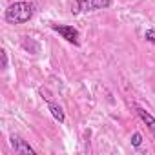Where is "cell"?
Instances as JSON below:
<instances>
[{"instance_id": "3957f363", "label": "cell", "mask_w": 155, "mask_h": 155, "mask_svg": "<svg viewBox=\"0 0 155 155\" xmlns=\"http://www.w3.org/2000/svg\"><path fill=\"white\" fill-rule=\"evenodd\" d=\"M51 29L53 31H57L62 38H66L68 42H71V44H75V46H79L81 44V33H79V29H75L73 26H66V24H51Z\"/></svg>"}, {"instance_id": "7a4b0ae2", "label": "cell", "mask_w": 155, "mask_h": 155, "mask_svg": "<svg viewBox=\"0 0 155 155\" xmlns=\"http://www.w3.org/2000/svg\"><path fill=\"white\" fill-rule=\"evenodd\" d=\"M111 6V0H75V13L79 11H97V9H106Z\"/></svg>"}, {"instance_id": "277c9868", "label": "cell", "mask_w": 155, "mask_h": 155, "mask_svg": "<svg viewBox=\"0 0 155 155\" xmlns=\"http://www.w3.org/2000/svg\"><path fill=\"white\" fill-rule=\"evenodd\" d=\"M9 144H11V148L15 150V153H18V155H35V150H33L22 137H18V135H11Z\"/></svg>"}, {"instance_id": "ba28073f", "label": "cell", "mask_w": 155, "mask_h": 155, "mask_svg": "<svg viewBox=\"0 0 155 155\" xmlns=\"http://www.w3.org/2000/svg\"><path fill=\"white\" fill-rule=\"evenodd\" d=\"M140 142H142L140 133H133V137H131V144H133L135 148H139V146H140Z\"/></svg>"}, {"instance_id": "8992f818", "label": "cell", "mask_w": 155, "mask_h": 155, "mask_svg": "<svg viewBox=\"0 0 155 155\" xmlns=\"http://www.w3.org/2000/svg\"><path fill=\"white\" fill-rule=\"evenodd\" d=\"M48 106H49L51 115H53L58 122H64V120H66V115H64V111H62V108H60V106H57L55 102H48Z\"/></svg>"}, {"instance_id": "9c48e42d", "label": "cell", "mask_w": 155, "mask_h": 155, "mask_svg": "<svg viewBox=\"0 0 155 155\" xmlns=\"http://www.w3.org/2000/svg\"><path fill=\"white\" fill-rule=\"evenodd\" d=\"M0 53H2V68H8V53H6V49H2Z\"/></svg>"}, {"instance_id": "6da1fadb", "label": "cell", "mask_w": 155, "mask_h": 155, "mask_svg": "<svg viewBox=\"0 0 155 155\" xmlns=\"http://www.w3.org/2000/svg\"><path fill=\"white\" fill-rule=\"evenodd\" d=\"M35 13V6L31 2H28V0H18V2L11 4L8 9H6V20L9 24H24L28 20H31Z\"/></svg>"}, {"instance_id": "52a82bcc", "label": "cell", "mask_w": 155, "mask_h": 155, "mask_svg": "<svg viewBox=\"0 0 155 155\" xmlns=\"http://www.w3.org/2000/svg\"><path fill=\"white\" fill-rule=\"evenodd\" d=\"M144 38H146L148 42L155 44V31H153V29H146V33H144Z\"/></svg>"}, {"instance_id": "5b68a950", "label": "cell", "mask_w": 155, "mask_h": 155, "mask_svg": "<svg viewBox=\"0 0 155 155\" xmlns=\"http://www.w3.org/2000/svg\"><path fill=\"white\" fill-rule=\"evenodd\" d=\"M137 113H139V117L146 122V126H148V130L151 131V135L155 137V119H153L146 110H142V108H137Z\"/></svg>"}]
</instances>
